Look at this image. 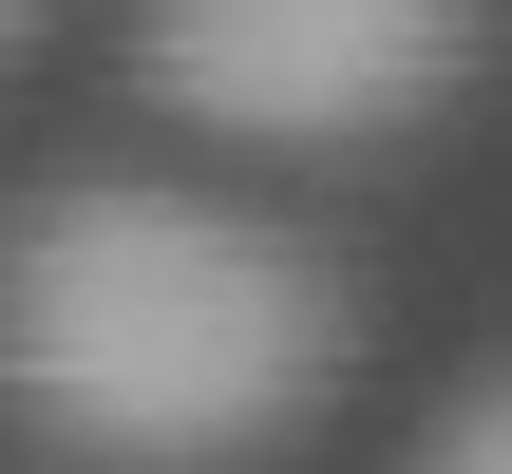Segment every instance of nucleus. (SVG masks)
<instances>
[{
	"mask_svg": "<svg viewBox=\"0 0 512 474\" xmlns=\"http://www.w3.org/2000/svg\"><path fill=\"white\" fill-rule=\"evenodd\" d=\"M342 342H361V304H342V266L304 228L152 190V171L38 190L19 247H0V380L76 474L266 456V437H304L342 399Z\"/></svg>",
	"mask_w": 512,
	"mask_h": 474,
	"instance_id": "nucleus-1",
	"label": "nucleus"
},
{
	"mask_svg": "<svg viewBox=\"0 0 512 474\" xmlns=\"http://www.w3.org/2000/svg\"><path fill=\"white\" fill-rule=\"evenodd\" d=\"M494 0H133V76L209 152H380L475 76Z\"/></svg>",
	"mask_w": 512,
	"mask_h": 474,
	"instance_id": "nucleus-2",
	"label": "nucleus"
},
{
	"mask_svg": "<svg viewBox=\"0 0 512 474\" xmlns=\"http://www.w3.org/2000/svg\"><path fill=\"white\" fill-rule=\"evenodd\" d=\"M418 474H512V361L456 399V418H437V437H418Z\"/></svg>",
	"mask_w": 512,
	"mask_h": 474,
	"instance_id": "nucleus-3",
	"label": "nucleus"
},
{
	"mask_svg": "<svg viewBox=\"0 0 512 474\" xmlns=\"http://www.w3.org/2000/svg\"><path fill=\"white\" fill-rule=\"evenodd\" d=\"M0 19H19V38H38V19H57V0H0Z\"/></svg>",
	"mask_w": 512,
	"mask_h": 474,
	"instance_id": "nucleus-4",
	"label": "nucleus"
}]
</instances>
